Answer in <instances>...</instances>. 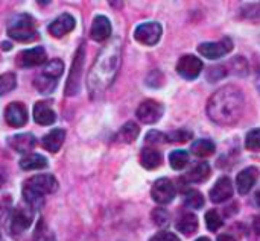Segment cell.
Wrapping results in <instances>:
<instances>
[{
	"mask_svg": "<svg viewBox=\"0 0 260 241\" xmlns=\"http://www.w3.org/2000/svg\"><path fill=\"white\" fill-rule=\"evenodd\" d=\"M245 108V96L241 88L225 85L219 88L207 102V114L212 122L221 126L236 125Z\"/></svg>",
	"mask_w": 260,
	"mask_h": 241,
	"instance_id": "cell-1",
	"label": "cell"
},
{
	"mask_svg": "<svg viewBox=\"0 0 260 241\" xmlns=\"http://www.w3.org/2000/svg\"><path fill=\"white\" fill-rule=\"evenodd\" d=\"M120 65V41L116 38L96 56L88 73V91L94 99L101 96L114 81Z\"/></svg>",
	"mask_w": 260,
	"mask_h": 241,
	"instance_id": "cell-2",
	"label": "cell"
},
{
	"mask_svg": "<svg viewBox=\"0 0 260 241\" xmlns=\"http://www.w3.org/2000/svg\"><path fill=\"white\" fill-rule=\"evenodd\" d=\"M58 182L53 175H38L29 178L23 184V197L32 211H37L44 204V196L55 193Z\"/></svg>",
	"mask_w": 260,
	"mask_h": 241,
	"instance_id": "cell-3",
	"label": "cell"
},
{
	"mask_svg": "<svg viewBox=\"0 0 260 241\" xmlns=\"http://www.w3.org/2000/svg\"><path fill=\"white\" fill-rule=\"evenodd\" d=\"M8 35L21 43H30L38 38V32L35 29V21L29 14L15 15L8 24Z\"/></svg>",
	"mask_w": 260,
	"mask_h": 241,
	"instance_id": "cell-4",
	"label": "cell"
},
{
	"mask_svg": "<svg viewBox=\"0 0 260 241\" xmlns=\"http://www.w3.org/2000/svg\"><path fill=\"white\" fill-rule=\"evenodd\" d=\"M84 58H85V47L84 44H81L73 56V62H72V70L67 79V85H66V96H76L81 90V77H82V64H84Z\"/></svg>",
	"mask_w": 260,
	"mask_h": 241,
	"instance_id": "cell-5",
	"label": "cell"
},
{
	"mask_svg": "<svg viewBox=\"0 0 260 241\" xmlns=\"http://www.w3.org/2000/svg\"><path fill=\"white\" fill-rule=\"evenodd\" d=\"M163 29L161 24L157 21H148L136 27L134 30V38L143 46H155L160 38H161Z\"/></svg>",
	"mask_w": 260,
	"mask_h": 241,
	"instance_id": "cell-6",
	"label": "cell"
},
{
	"mask_svg": "<svg viewBox=\"0 0 260 241\" xmlns=\"http://www.w3.org/2000/svg\"><path fill=\"white\" fill-rule=\"evenodd\" d=\"M32 220H34V216H32L30 208H15L11 213V219H9L11 235L18 237L20 234H23L32 225Z\"/></svg>",
	"mask_w": 260,
	"mask_h": 241,
	"instance_id": "cell-7",
	"label": "cell"
},
{
	"mask_svg": "<svg viewBox=\"0 0 260 241\" xmlns=\"http://www.w3.org/2000/svg\"><path fill=\"white\" fill-rule=\"evenodd\" d=\"M163 112H165V108L161 103L155 100H145L139 105L136 114L142 123L152 125V123H157L163 117Z\"/></svg>",
	"mask_w": 260,
	"mask_h": 241,
	"instance_id": "cell-8",
	"label": "cell"
},
{
	"mask_svg": "<svg viewBox=\"0 0 260 241\" xmlns=\"http://www.w3.org/2000/svg\"><path fill=\"white\" fill-rule=\"evenodd\" d=\"M233 49V43L230 38H222L218 43H203L198 47V52L207 59H219L224 55L230 53Z\"/></svg>",
	"mask_w": 260,
	"mask_h": 241,
	"instance_id": "cell-9",
	"label": "cell"
},
{
	"mask_svg": "<svg viewBox=\"0 0 260 241\" xmlns=\"http://www.w3.org/2000/svg\"><path fill=\"white\" fill-rule=\"evenodd\" d=\"M177 191H175V187L174 184L168 179V178H160L154 182L152 185V190H151V196L152 199L157 202V204H169L174 200Z\"/></svg>",
	"mask_w": 260,
	"mask_h": 241,
	"instance_id": "cell-10",
	"label": "cell"
},
{
	"mask_svg": "<svg viewBox=\"0 0 260 241\" xmlns=\"http://www.w3.org/2000/svg\"><path fill=\"white\" fill-rule=\"evenodd\" d=\"M203 70V62L200 58L193 56V55H184L180 58L178 64H177V71L180 73V76H183L184 79H197L201 74Z\"/></svg>",
	"mask_w": 260,
	"mask_h": 241,
	"instance_id": "cell-11",
	"label": "cell"
},
{
	"mask_svg": "<svg viewBox=\"0 0 260 241\" xmlns=\"http://www.w3.org/2000/svg\"><path fill=\"white\" fill-rule=\"evenodd\" d=\"M5 120L12 128H23L27 123V111L24 105L18 102L9 103L5 109Z\"/></svg>",
	"mask_w": 260,
	"mask_h": 241,
	"instance_id": "cell-12",
	"label": "cell"
},
{
	"mask_svg": "<svg viewBox=\"0 0 260 241\" xmlns=\"http://www.w3.org/2000/svg\"><path fill=\"white\" fill-rule=\"evenodd\" d=\"M46 59H47L46 50L38 46V47H32V49L20 52L17 56V64L20 67H35V65L46 62Z\"/></svg>",
	"mask_w": 260,
	"mask_h": 241,
	"instance_id": "cell-13",
	"label": "cell"
},
{
	"mask_svg": "<svg viewBox=\"0 0 260 241\" xmlns=\"http://www.w3.org/2000/svg\"><path fill=\"white\" fill-rule=\"evenodd\" d=\"M233 193H235V190H233L232 181L227 176H224V178H219L218 182L210 190V199L213 204H222V202H227L229 199H232Z\"/></svg>",
	"mask_w": 260,
	"mask_h": 241,
	"instance_id": "cell-14",
	"label": "cell"
},
{
	"mask_svg": "<svg viewBox=\"0 0 260 241\" xmlns=\"http://www.w3.org/2000/svg\"><path fill=\"white\" fill-rule=\"evenodd\" d=\"M257 179H259V170L256 167H248L242 170L236 178V187H238L239 194L250 193V190L256 185Z\"/></svg>",
	"mask_w": 260,
	"mask_h": 241,
	"instance_id": "cell-15",
	"label": "cell"
},
{
	"mask_svg": "<svg viewBox=\"0 0 260 241\" xmlns=\"http://www.w3.org/2000/svg\"><path fill=\"white\" fill-rule=\"evenodd\" d=\"M75 18L70 15V14H62L59 15L58 18H55L50 24H49V32L56 36V38H61L64 36L66 33L72 32L75 29Z\"/></svg>",
	"mask_w": 260,
	"mask_h": 241,
	"instance_id": "cell-16",
	"label": "cell"
},
{
	"mask_svg": "<svg viewBox=\"0 0 260 241\" xmlns=\"http://www.w3.org/2000/svg\"><path fill=\"white\" fill-rule=\"evenodd\" d=\"M90 35L94 41H105L111 35V23L105 15H96L91 24Z\"/></svg>",
	"mask_w": 260,
	"mask_h": 241,
	"instance_id": "cell-17",
	"label": "cell"
},
{
	"mask_svg": "<svg viewBox=\"0 0 260 241\" xmlns=\"http://www.w3.org/2000/svg\"><path fill=\"white\" fill-rule=\"evenodd\" d=\"M34 120L41 126H49L55 123L56 114L47 102H37L34 105Z\"/></svg>",
	"mask_w": 260,
	"mask_h": 241,
	"instance_id": "cell-18",
	"label": "cell"
},
{
	"mask_svg": "<svg viewBox=\"0 0 260 241\" xmlns=\"http://www.w3.org/2000/svg\"><path fill=\"white\" fill-rule=\"evenodd\" d=\"M9 144L15 152L21 155H27L37 146V138L32 134H18L9 140Z\"/></svg>",
	"mask_w": 260,
	"mask_h": 241,
	"instance_id": "cell-19",
	"label": "cell"
},
{
	"mask_svg": "<svg viewBox=\"0 0 260 241\" xmlns=\"http://www.w3.org/2000/svg\"><path fill=\"white\" fill-rule=\"evenodd\" d=\"M64 138H66V131L64 129H53V131H50L49 134H46L43 137L41 144L47 152L56 153L61 149V146L64 143Z\"/></svg>",
	"mask_w": 260,
	"mask_h": 241,
	"instance_id": "cell-20",
	"label": "cell"
},
{
	"mask_svg": "<svg viewBox=\"0 0 260 241\" xmlns=\"http://www.w3.org/2000/svg\"><path fill=\"white\" fill-rule=\"evenodd\" d=\"M161 161L163 159H161L160 152L152 147H145L140 153V164L146 170H155L157 167H160Z\"/></svg>",
	"mask_w": 260,
	"mask_h": 241,
	"instance_id": "cell-21",
	"label": "cell"
},
{
	"mask_svg": "<svg viewBox=\"0 0 260 241\" xmlns=\"http://www.w3.org/2000/svg\"><path fill=\"white\" fill-rule=\"evenodd\" d=\"M47 164H49V161L43 155H38V153H30L20 159V167H21V170H26V172L46 169Z\"/></svg>",
	"mask_w": 260,
	"mask_h": 241,
	"instance_id": "cell-22",
	"label": "cell"
},
{
	"mask_svg": "<svg viewBox=\"0 0 260 241\" xmlns=\"http://www.w3.org/2000/svg\"><path fill=\"white\" fill-rule=\"evenodd\" d=\"M210 166L207 163H200L195 164L187 173H186V181L193 182V184H200L204 182L209 176H210Z\"/></svg>",
	"mask_w": 260,
	"mask_h": 241,
	"instance_id": "cell-23",
	"label": "cell"
},
{
	"mask_svg": "<svg viewBox=\"0 0 260 241\" xmlns=\"http://www.w3.org/2000/svg\"><path fill=\"white\" fill-rule=\"evenodd\" d=\"M177 229L181 234H184V235L195 234L197 229H198V219H197V216L192 214V213H184L178 219V222H177Z\"/></svg>",
	"mask_w": 260,
	"mask_h": 241,
	"instance_id": "cell-24",
	"label": "cell"
},
{
	"mask_svg": "<svg viewBox=\"0 0 260 241\" xmlns=\"http://www.w3.org/2000/svg\"><path fill=\"white\" fill-rule=\"evenodd\" d=\"M139 132H140L139 126H137L134 122H128V123H126V125H123V126L120 128V131L117 132V135H116V141H119V143H125V144H129V143H133V141L139 137Z\"/></svg>",
	"mask_w": 260,
	"mask_h": 241,
	"instance_id": "cell-25",
	"label": "cell"
},
{
	"mask_svg": "<svg viewBox=\"0 0 260 241\" xmlns=\"http://www.w3.org/2000/svg\"><path fill=\"white\" fill-rule=\"evenodd\" d=\"M215 150H216L215 143L210 141V140H198V141H195V143L192 144V147H190V152H192L193 155L200 156V158L210 156V155L215 153Z\"/></svg>",
	"mask_w": 260,
	"mask_h": 241,
	"instance_id": "cell-26",
	"label": "cell"
},
{
	"mask_svg": "<svg viewBox=\"0 0 260 241\" xmlns=\"http://www.w3.org/2000/svg\"><path fill=\"white\" fill-rule=\"evenodd\" d=\"M34 85L38 90V93H41V94H50L56 88V81L52 79V77H47L44 74H40V76L35 77Z\"/></svg>",
	"mask_w": 260,
	"mask_h": 241,
	"instance_id": "cell-27",
	"label": "cell"
},
{
	"mask_svg": "<svg viewBox=\"0 0 260 241\" xmlns=\"http://www.w3.org/2000/svg\"><path fill=\"white\" fill-rule=\"evenodd\" d=\"M169 164L174 170H183L189 164V153L186 150H174L169 155Z\"/></svg>",
	"mask_w": 260,
	"mask_h": 241,
	"instance_id": "cell-28",
	"label": "cell"
},
{
	"mask_svg": "<svg viewBox=\"0 0 260 241\" xmlns=\"http://www.w3.org/2000/svg\"><path fill=\"white\" fill-rule=\"evenodd\" d=\"M62 71H64V64L61 59H52L43 68V74L47 77H52L55 81H58V77L62 74Z\"/></svg>",
	"mask_w": 260,
	"mask_h": 241,
	"instance_id": "cell-29",
	"label": "cell"
},
{
	"mask_svg": "<svg viewBox=\"0 0 260 241\" xmlns=\"http://www.w3.org/2000/svg\"><path fill=\"white\" fill-rule=\"evenodd\" d=\"M184 204H186V207H189L192 210H200L204 205V197L197 190H187L184 194Z\"/></svg>",
	"mask_w": 260,
	"mask_h": 241,
	"instance_id": "cell-30",
	"label": "cell"
},
{
	"mask_svg": "<svg viewBox=\"0 0 260 241\" xmlns=\"http://www.w3.org/2000/svg\"><path fill=\"white\" fill-rule=\"evenodd\" d=\"M192 132L187 131V129H177V131H172L169 134H165L166 137V143H187L190 138H192Z\"/></svg>",
	"mask_w": 260,
	"mask_h": 241,
	"instance_id": "cell-31",
	"label": "cell"
},
{
	"mask_svg": "<svg viewBox=\"0 0 260 241\" xmlns=\"http://www.w3.org/2000/svg\"><path fill=\"white\" fill-rule=\"evenodd\" d=\"M17 85V76L15 73H3L0 74V96H5L6 93L12 91Z\"/></svg>",
	"mask_w": 260,
	"mask_h": 241,
	"instance_id": "cell-32",
	"label": "cell"
},
{
	"mask_svg": "<svg viewBox=\"0 0 260 241\" xmlns=\"http://www.w3.org/2000/svg\"><path fill=\"white\" fill-rule=\"evenodd\" d=\"M245 147L251 152H260V128L253 129L247 134Z\"/></svg>",
	"mask_w": 260,
	"mask_h": 241,
	"instance_id": "cell-33",
	"label": "cell"
},
{
	"mask_svg": "<svg viewBox=\"0 0 260 241\" xmlns=\"http://www.w3.org/2000/svg\"><path fill=\"white\" fill-rule=\"evenodd\" d=\"M34 241H56L55 235L49 231V228L44 225L43 220L38 222L35 234H34Z\"/></svg>",
	"mask_w": 260,
	"mask_h": 241,
	"instance_id": "cell-34",
	"label": "cell"
},
{
	"mask_svg": "<svg viewBox=\"0 0 260 241\" xmlns=\"http://www.w3.org/2000/svg\"><path fill=\"white\" fill-rule=\"evenodd\" d=\"M222 219H221V216L216 213V211H209L207 214H206V225H207V228L210 229V231H218L221 226H222Z\"/></svg>",
	"mask_w": 260,
	"mask_h": 241,
	"instance_id": "cell-35",
	"label": "cell"
},
{
	"mask_svg": "<svg viewBox=\"0 0 260 241\" xmlns=\"http://www.w3.org/2000/svg\"><path fill=\"white\" fill-rule=\"evenodd\" d=\"M152 220L157 226H166L169 223V214L163 208H157L152 211Z\"/></svg>",
	"mask_w": 260,
	"mask_h": 241,
	"instance_id": "cell-36",
	"label": "cell"
},
{
	"mask_svg": "<svg viewBox=\"0 0 260 241\" xmlns=\"http://www.w3.org/2000/svg\"><path fill=\"white\" fill-rule=\"evenodd\" d=\"M146 143H151V144L166 143V137H165V134H161V132H158V131H151V132L146 135Z\"/></svg>",
	"mask_w": 260,
	"mask_h": 241,
	"instance_id": "cell-37",
	"label": "cell"
},
{
	"mask_svg": "<svg viewBox=\"0 0 260 241\" xmlns=\"http://www.w3.org/2000/svg\"><path fill=\"white\" fill-rule=\"evenodd\" d=\"M149 241H180V238H178L175 234H172V232L161 231V232L155 234V235H154V237H152Z\"/></svg>",
	"mask_w": 260,
	"mask_h": 241,
	"instance_id": "cell-38",
	"label": "cell"
},
{
	"mask_svg": "<svg viewBox=\"0 0 260 241\" xmlns=\"http://www.w3.org/2000/svg\"><path fill=\"white\" fill-rule=\"evenodd\" d=\"M253 226H254V231H256V234L260 237V216H257L256 219H254V223H253Z\"/></svg>",
	"mask_w": 260,
	"mask_h": 241,
	"instance_id": "cell-39",
	"label": "cell"
},
{
	"mask_svg": "<svg viewBox=\"0 0 260 241\" xmlns=\"http://www.w3.org/2000/svg\"><path fill=\"white\" fill-rule=\"evenodd\" d=\"M218 241H236V238L232 237V235H229V234H222V235L218 237Z\"/></svg>",
	"mask_w": 260,
	"mask_h": 241,
	"instance_id": "cell-40",
	"label": "cell"
},
{
	"mask_svg": "<svg viewBox=\"0 0 260 241\" xmlns=\"http://www.w3.org/2000/svg\"><path fill=\"white\" fill-rule=\"evenodd\" d=\"M256 204L260 207V190L256 193Z\"/></svg>",
	"mask_w": 260,
	"mask_h": 241,
	"instance_id": "cell-41",
	"label": "cell"
},
{
	"mask_svg": "<svg viewBox=\"0 0 260 241\" xmlns=\"http://www.w3.org/2000/svg\"><path fill=\"white\" fill-rule=\"evenodd\" d=\"M197 241H210V240H209L207 237H201V238H198V240H197Z\"/></svg>",
	"mask_w": 260,
	"mask_h": 241,
	"instance_id": "cell-42",
	"label": "cell"
},
{
	"mask_svg": "<svg viewBox=\"0 0 260 241\" xmlns=\"http://www.w3.org/2000/svg\"><path fill=\"white\" fill-rule=\"evenodd\" d=\"M2 185H3V179L0 178V188H2Z\"/></svg>",
	"mask_w": 260,
	"mask_h": 241,
	"instance_id": "cell-43",
	"label": "cell"
},
{
	"mask_svg": "<svg viewBox=\"0 0 260 241\" xmlns=\"http://www.w3.org/2000/svg\"><path fill=\"white\" fill-rule=\"evenodd\" d=\"M0 237H2V235H0Z\"/></svg>",
	"mask_w": 260,
	"mask_h": 241,
	"instance_id": "cell-44",
	"label": "cell"
}]
</instances>
